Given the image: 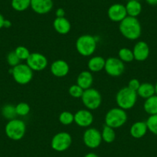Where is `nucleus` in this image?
Segmentation results:
<instances>
[{"instance_id": "1", "label": "nucleus", "mask_w": 157, "mask_h": 157, "mask_svg": "<svg viewBox=\"0 0 157 157\" xmlns=\"http://www.w3.org/2000/svg\"><path fill=\"white\" fill-rule=\"evenodd\" d=\"M119 29L123 37L129 40H136L142 34V26L136 17L127 16L120 22Z\"/></svg>"}, {"instance_id": "2", "label": "nucleus", "mask_w": 157, "mask_h": 157, "mask_svg": "<svg viewBox=\"0 0 157 157\" xmlns=\"http://www.w3.org/2000/svg\"><path fill=\"white\" fill-rule=\"evenodd\" d=\"M97 47V39L91 35H82L77 39L75 48L78 53L82 56H90Z\"/></svg>"}, {"instance_id": "3", "label": "nucleus", "mask_w": 157, "mask_h": 157, "mask_svg": "<svg viewBox=\"0 0 157 157\" xmlns=\"http://www.w3.org/2000/svg\"><path fill=\"white\" fill-rule=\"evenodd\" d=\"M138 95L136 91L130 90L128 86L123 87L118 91L116 101L118 106L124 110L130 109L136 105Z\"/></svg>"}, {"instance_id": "4", "label": "nucleus", "mask_w": 157, "mask_h": 157, "mask_svg": "<svg viewBox=\"0 0 157 157\" xmlns=\"http://www.w3.org/2000/svg\"><path fill=\"white\" fill-rule=\"evenodd\" d=\"M128 119L126 110L116 107L109 110L105 116V123L106 126L113 129H118L126 123Z\"/></svg>"}, {"instance_id": "5", "label": "nucleus", "mask_w": 157, "mask_h": 157, "mask_svg": "<svg viewBox=\"0 0 157 157\" xmlns=\"http://www.w3.org/2000/svg\"><path fill=\"white\" fill-rule=\"evenodd\" d=\"M26 131V126L22 120L13 119L9 120L5 127L6 135L9 139L14 141H19L24 137Z\"/></svg>"}, {"instance_id": "6", "label": "nucleus", "mask_w": 157, "mask_h": 157, "mask_svg": "<svg viewBox=\"0 0 157 157\" xmlns=\"http://www.w3.org/2000/svg\"><path fill=\"white\" fill-rule=\"evenodd\" d=\"M14 80L20 85H26L31 82L33 77V71L27 64L19 63L10 70Z\"/></svg>"}, {"instance_id": "7", "label": "nucleus", "mask_w": 157, "mask_h": 157, "mask_svg": "<svg viewBox=\"0 0 157 157\" xmlns=\"http://www.w3.org/2000/svg\"><path fill=\"white\" fill-rule=\"evenodd\" d=\"M81 99L83 105L89 110L97 109L102 103V96L100 93L92 87L84 90Z\"/></svg>"}, {"instance_id": "8", "label": "nucleus", "mask_w": 157, "mask_h": 157, "mask_svg": "<svg viewBox=\"0 0 157 157\" xmlns=\"http://www.w3.org/2000/svg\"><path fill=\"white\" fill-rule=\"evenodd\" d=\"M72 143V136L69 132H60L52 137L51 147L56 152H64L70 147Z\"/></svg>"}, {"instance_id": "9", "label": "nucleus", "mask_w": 157, "mask_h": 157, "mask_svg": "<svg viewBox=\"0 0 157 157\" xmlns=\"http://www.w3.org/2000/svg\"><path fill=\"white\" fill-rule=\"evenodd\" d=\"M104 69L110 76L117 77L121 75L124 72L125 65L124 63L119 58L109 57L105 59Z\"/></svg>"}, {"instance_id": "10", "label": "nucleus", "mask_w": 157, "mask_h": 157, "mask_svg": "<svg viewBox=\"0 0 157 157\" xmlns=\"http://www.w3.org/2000/svg\"><path fill=\"white\" fill-rule=\"evenodd\" d=\"M83 143L90 149H96L100 146L102 141V135L95 128H89L84 132L82 136Z\"/></svg>"}, {"instance_id": "11", "label": "nucleus", "mask_w": 157, "mask_h": 157, "mask_svg": "<svg viewBox=\"0 0 157 157\" xmlns=\"http://www.w3.org/2000/svg\"><path fill=\"white\" fill-rule=\"evenodd\" d=\"M26 64L33 71H42L48 66V59L43 54L33 52L26 60Z\"/></svg>"}, {"instance_id": "12", "label": "nucleus", "mask_w": 157, "mask_h": 157, "mask_svg": "<svg viewBox=\"0 0 157 157\" xmlns=\"http://www.w3.org/2000/svg\"><path fill=\"white\" fill-rule=\"evenodd\" d=\"M107 15L109 19L113 22H120L127 16L126 6L120 3L113 4L108 9Z\"/></svg>"}, {"instance_id": "13", "label": "nucleus", "mask_w": 157, "mask_h": 157, "mask_svg": "<svg viewBox=\"0 0 157 157\" xmlns=\"http://www.w3.org/2000/svg\"><path fill=\"white\" fill-rule=\"evenodd\" d=\"M74 123L80 127H89L93 123V116L89 109H80L74 114Z\"/></svg>"}, {"instance_id": "14", "label": "nucleus", "mask_w": 157, "mask_h": 157, "mask_svg": "<svg viewBox=\"0 0 157 157\" xmlns=\"http://www.w3.org/2000/svg\"><path fill=\"white\" fill-rule=\"evenodd\" d=\"M30 7L33 12L39 15L49 13L53 8L52 0H31Z\"/></svg>"}, {"instance_id": "15", "label": "nucleus", "mask_w": 157, "mask_h": 157, "mask_svg": "<svg viewBox=\"0 0 157 157\" xmlns=\"http://www.w3.org/2000/svg\"><path fill=\"white\" fill-rule=\"evenodd\" d=\"M134 59L138 62H143L148 59L150 53L149 45L143 41L137 42L134 46L133 49Z\"/></svg>"}, {"instance_id": "16", "label": "nucleus", "mask_w": 157, "mask_h": 157, "mask_svg": "<svg viewBox=\"0 0 157 157\" xmlns=\"http://www.w3.org/2000/svg\"><path fill=\"white\" fill-rule=\"evenodd\" d=\"M50 71L56 77H64L69 73V66L65 60L57 59L52 63Z\"/></svg>"}, {"instance_id": "17", "label": "nucleus", "mask_w": 157, "mask_h": 157, "mask_svg": "<svg viewBox=\"0 0 157 157\" xmlns=\"http://www.w3.org/2000/svg\"><path fill=\"white\" fill-rule=\"evenodd\" d=\"M93 83V76L90 71H82L78 74L76 79V84L84 90L92 87Z\"/></svg>"}, {"instance_id": "18", "label": "nucleus", "mask_w": 157, "mask_h": 157, "mask_svg": "<svg viewBox=\"0 0 157 157\" xmlns=\"http://www.w3.org/2000/svg\"><path fill=\"white\" fill-rule=\"evenodd\" d=\"M148 131L147 125L146 122L137 121L130 127L131 136L135 139H141L144 136Z\"/></svg>"}, {"instance_id": "19", "label": "nucleus", "mask_w": 157, "mask_h": 157, "mask_svg": "<svg viewBox=\"0 0 157 157\" xmlns=\"http://www.w3.org/2000/svg\"><path fill=\"white\" fill-rule=\"evenodd\" d=\"M54 29L61 35H66L71 30V23L66 18L56 17L53 21Z\"/></svg>"}, {"instance_id": "20", "label": "nucleus", "mask_w": 157, "mask_h": 157, "mask_svg": "<svg viewBox=\"0 0 157 157\" xmlns=\"http://www.w3.org/2000/svg\"><path fill=\"white\" fill-rule=\"evenodd\" d=\"M125 6H126L127 16H131V17L137 18V16H140L143 10L142 4L138 0H128L127 3Z\"/></svg>"}, {"instance_id": "21", "label": "nucleus", "mask_w": 157, "mask_h": 157, "mask_svg": "<svg viewBox=\"0 0 157 157\" xmlns=\"http://www.w3.org/2000/svg\"><path fill=\"white\" fill-rule=\"evenodd\" d=\"M136 93L137 95L143 99H148L155 94V85L149 82H143L140 84Z\"/></svg>"}, {"instance_id": "22", "label": "nucleus", "mask_w": 157, "mask_h": 157, "mask_svg": "<svg viewBox=\"0 0 157 157\" xmlns=\"http://www.w3.org/2000/svg\"><path fill=\"white\" fill-rule=\"evenodd\" d=\"M105 59L102 56H93L89 60L88 66L89 70L93 72H100L105 67Z\"/></svg>"}, {"instance_id": "23", "label": "nucleus", "mask_w": 157, "mask_h": 157, "mask_svg": "<svg viewBox=\"0 0 157 157\" xmlns=\"http://www.w3.org/2000/svg\"><path fill=\"white\" fill-rule=\"evenodd\" d=\"M143 109L149 116L157 114V95L146 99L143 104Z\"/></svg>"}, {"instance_id": "24", "label": "nucleus", "mask_w": 157, "mask_h": 157, "mask_svg": "<svg viewBox=\"0 0 157 157\" xmlns=\"http://www.w3.org/2000/svg\"><path fill=\"white\" fill-rule=\"evenodd\" d=\"M102 141H104L106 143H112L115 141L116 140V132H115V129L109 127V126L105 125L102 129Z\"/></svg>"}, {"instance_id": "25", "label": "nucleus", "mask_w": 157, "mask_h": 157, "mask_svg": "<svg viewBox=\"0 0 157 157\" xmlns=\"http://www.w3.org/2000/svg\"><path fill=\"white\" fill-rule=\"evenodd\" d=\"M1 113H2V116L8 120L16 119V116H17L16 112V106L11 104H6L3 105L1 109Z\"/></svg>"}, {"instance_id": "26", "label": "nucleus", "mask_w": 157, "mask_h": 157, "mask_svg": "<svg viewBox=\"0 0 157 157\" xmlns=\"http://www.w3.org/2000/svg\"><path fill=\"white\" fill-rule=\"evenodd\" d=\"M31 0H12L11 6L17 12H23L30 7Z\"/></svg>"}, {"instance_id": "27", "label": "nucleus", "mask_w": 157, "mask_h": 157, "mask_svg": "<svg viewBox=\"0 0 157 157\" xmlns=\"http://www.w3.org/2000/svg\"><path fill=\"white\" fill-rule=\"evenodd\" d=\"M119 59L123 63H131L134 60V56L132 50L128 48H122L118 52Z\"/></svg>"}, {"instance_id": "28", "label": "nucleus", "mask_w": 157, "mask_h": 157, "mask_svg": "<svg viewBox=\"0 0 157 157\" xmlns=\"http://www.w3.org/2000/svg\"><path fill=\"white\" fill-rule=\"evenodd\" d=\"M60 123L65 126H69L74 122V114L69 111L62 112L59 116Z\"/></svg>"}, {"instance_id": "29", "label": "nucleus", "mask_w": 157, "mask_h": 157, "mask_svg": "<svg viewBox=\"0 0 157 157\" xmlns=\"http://www.w3.org/2000/svg\"><path fill=\"white\" fill-rule=\"evenodd\" d=\"M146 123L148 130L154 135L157 136V114L149 116Z\"/></svg>"}, {"instance_id": "30", "label": "nucleus", "mask_w": 157, "mask_h": 157, "mask_svg": "<svg viewBox=\"0 0 157 157\" xmlns=\"http://www.w3.org/2000/svg\"><path fill=\"white\" fill-rule=\"evenodd\" d=\"M14 52L18 56V58L20 59V61H22V60H25L26 61L27 59L29 58V56L31 54L29 50L23 46H19L18 47H16Z\"/></svg>"}, {"instance_id": "31", "label": "nucleus", "mask_w": 157, "mask_h": 157, "mask_svg": "<svg viewBox=\"0 0 157 157\" xmlns=\"http://www.w3.org/2000/svg\"><path fill=\"white\" fill-rule=\"evenodd\" d=\"M16 112L17 116H25L29 113L30 106L26 102H19L16 105Z\"/></svg>"}, {"instance_id": "32", "label": "nucleus", "mask_w": 157, "mask_h": 157, "mask_svg": "<svg viewBox=\"0 0 157 157\" xmlns=\"http://www.w3.org/2000/svg\"><path fill=\"white\" fill-rule=\"evenodd\" d=\"M84 90L82 88H81L79 86H78L77 84L75 85H72L69 87V93L72 97L75 98V99H78V98L82 97V94H83Z\"/></svg>"}, {"instance_id": "33", "label": "nucleus", "mask_w": 157, "mask_h": 157, "mask_svg": "<svg viewBox=\"0 0 157 157\" xmlns=\"http://www.w3.org/2000/svg\"><path fill=\"white\" fill-rule=\"evenodd\" d=\"M7 63L12 67H15L17 65H19L20 63V59L18 58V56H16V54L15 53L14 51L13 52H10V53L7 55Z\"/></svg>"}, {"instance_id": "34", "label": "nucleus", "mask_w": 157, "mask_h": 157, "mask_svg": "<svg viewBox=\"0 0 157 157\" xmlns=\"http://www.w3.org/2000/svg\"><path fill=\"white\" fill-rule=\"evenodd\" d=\"M140 82L137 79V78H132L129 82V84H128L127 86L129 87L130 90H133V91L136 92L138 90L139 87L140 86Z\"/></svg>"}, {"instance_id": "35", "label": "nucleus", "mask_w": 157, "mask_h": 157, "mask_svg": "<svg viewBox=\"0 0 157 157\" xmlns=\"http://www.w3.org/2000/svg\"><path fill=\"white\" fill-rule=\"evenodd\" d=\"M65 15H66V12H65V10L63 8L57 9L56 11V17H65Z\"/></svg>"}, {"instance_id": "36", "label": "nucleus", "mask_w": 157, "mask_h": 157, "mask_svg": "<svg viewBox=\"0 0 157 157\" xmlns=\"http://www.w3.org/2000/svg\"><path fill=\"white\" fill-rule=\"evenodd\" d=\"M11 26H12L11 21L8 20V19H5V21H4L3 28H10Z\"/></svg>"}, {"instance_id": "37", "label": "nucleus", "mask_w": 157, "mask_h": 157, "mask_svg": "<svg viewBox=\"0 0 157 157\" xmlns=\"http://www.w3.org/2000/svg\"><path fill=\"white\" fill-rule=\"evenodd\" d=\"M146 2L150 6H157V0H146Z\"/></svg>"}, {"instance_id": "38", "label": "nucleus", "mask_w": 157, "mask_h": 157, "mask_svg": "<svg viewBox=\"0 0 157 157\" xmlns=\"http://www.w3.org/2000/svg\"><path fill=\"white\" fill-rule=\"evenodd\" d=\"M4 21H5V19H4L3 16L0 13V29L2 28H3Z\"/></svg>"}, {"instance_id": "39", "label": "nucleus", "mask_w": 157, "mask_h": 157, "mask_svg": "<svg viewBox=\"0 0 157 157\" xmlns=\"http://www.w3.org/2000/svg\"><path fill=\"white\" fill-rule=\"evenodd\" d=\"M84 157H99V155H96L94 152H89Z\"/></svg>"}, {"instance_id": "40", "label": "nucleus", "mask_w": 157, "mask_h": 157, "mask_svg": "<svg viewBox=\"0 0 157 157\" xmlns=\"http://www.w3.org/2000/svg\"><path fill=\"white\" fill-rule=\"evenodd\" d=\"M155 95H157V82L155 84Z\"/></svg>"}, {"instance_id": "41", "label": "nucleus", "mask_w": 157, "mask_h": 157, "mask_svg": "<svg viewBox=\"0 0 157 157\" xmlns=\"http://www.w3.org/2000/svg\"><path fill=\"white\" fill-rule=\"evenodd\" d=\"M138 1H140V0H138Z\"/></svg>"}]
</instances>
